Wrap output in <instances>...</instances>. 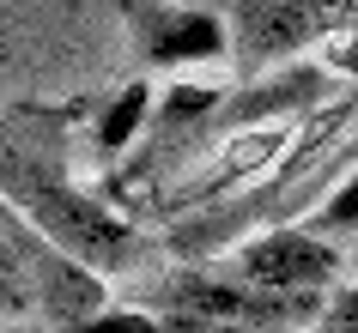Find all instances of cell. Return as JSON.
<instances>
[{"instance_id":"6da1fadb","label":"cell","mask_w":358,"mask_h":333,"mask_svg":"<svg viewBox=\"0 0 358 333\" xmlns=\"http://www.w3.org/2000/svg\"><path fill=\"white\" fill-rule=\"evenodd\" d=\"M85 103H19L0 110V194L19 206L49 242H61L97 279H128L164 267V237L128 219L122 206L73 182L67 133Z\"/></svg>"},{"instance_id":"7a4b0ae2","label":"cell","mask_w":358,"mask_h":333,"mask_svg":"<svg viewBox=\"0 0 358 333\" xmlns=\"http://www.w3.org/2000/svg\"><path fill=\"white\" fill-rule=\"evenodd\" d=\"M322 91H328V73L322 67H280V73L237 79V85H189V79H176L152 103V121L140 133V146L103 182V200L122 206L134 219L140 212V194H152V200L170 194L176 176L194 170L207 151H225L237 133L262 128V121H292L310 103H322Z\"/></svg>"},{"instance_id":"3957f363","label":"cell","mask_w":358,"mask_h":333,"mask_svg":"<svg viewBox=\"0 0 358 333\" xmlns=\"http://www.w3.org/2000/svg\"><path fill=\"white\" fill-rule=\"evenodd\" d=\"M334 291H262L237 273L164 260L140 291V309L164 333H303Z\"/></svg>"},{"instance_id":"277c9868","label":"cell","mask_w":358,"mask_h":333,"mask_svg":"<svg viewBox=\"0 0 358 333\" xmlns=\"http://www.w3.org/2000/svg\"><path fill=\"white\" fill-rule=\"evenodd\" d=\"M231 31V73L262 79L328 37H358V0H194Z\"/></svg>"},{"instance_id":"5b68a950","label":"cell","mask_w":358,"mask_h":333,"mask_svg":"<svg viewBox=\"0 0 358 333\" xmlns=\"http://www.w3.org/2000/svg\"><path fill=\"white\" fill-rule=\"evenodd\" d=\"M225 273H237L243 285H262V291H340L346 255L310 224H273L231 249Z\"/></svg>"},{"instance_id":"8992f818","label":"cell","mask_w":358,"mask_h":333,"mask_svg":"<svg viewBox=\"0 0 358 333\" xmlns=\"http://www.w3.org/2000/svg\"><path fill=\"white\" fill-rule=\"evenodd\" d=\"M134 31V61L140 67H194V61L225 55L231 61V31L219 13L194 6V0H122Z\"/></svg>"},{"instance_id":"52a82bcc","label":"cell","mask_w":358,"mask_h":333,"mask_svg":"<svg viewBox=\"0 0 358 333\" xmlns=\"http://www.w3.org/2000/svg\"><path fill=\"white\" fill-rule=\"evenodd\" d=\"M146 121H152V85H146V73H140V79H128L110 103H97V121H92L97 158H128V151L140 146Z\"/></svg>"},{"instance_id":"ba28073f","label":"cell","mask_w":358,"mask_h":333,"mask_svg":"<svg viewBox=\"0 0 358 333\" xmlns=\"http://www.w3.org/2000/svg\"><path fill=\"white\" fill-rule=\"evenodd\" d=\"M0 321H43V291H37V273L24 249L6 230H0ZM49 327V321H43Z\"/></svg>"},{"instance_id":"9c48e42d","label":"cell","mask_w":358,"mask_h":333,"mask_svg":"<svg viewBox=\"0 0 358 333\" xmlns=\"http://www.w3.org/2000/svg\"><path fill=\"white\" fill-rule=\"evenodd\" d=\"M303 224H310L316 237H328V230H346V224H358V176H352V182H340L334 194L322 200V212H316V219H303Z\"/></svg>"},{"instance_id":"30bf717a","label":"cell","mask_w":358,"mask_h":333,"mask_svg":"<svg viewBox=\"0 0 358 333\" xmlns=\"http://www.w3.org/2000/svg\"><path fill=\"white\" fill-rule=\"evenodd\" d=\"M303 333H358V279H352V285H340V291L328 297V309H322Z\"/></svg>"},{"instance_id":"8fae6325","label":"cell","mask_w":358,"mask_h":333,"mask_svg":"<svg viewBox=\"0 0 358 333\" xmlns=\"http://www.w3.org/2000/svg\"><path fill=\"white\" fill-rule=\"evenodd\" d=\"M0 333H55V327H43V321H0Z\"/></svg>"}]
</instances>
